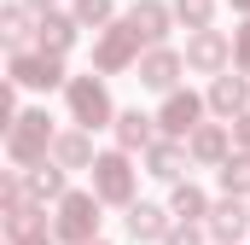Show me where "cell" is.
<instances>
[{
  "label": "cell",
  "instance_id": "obj_3",
  "mask_svg": "<svg viewBox=\"0 0 250 245\" xmlns=\"http://www.w3.org/2000/svg\"><path fill=\"white\" fill-rule=\"evenodd\" d=\"M192 111H198L192 99H175V105H169V128H187V122H192Z\"/></svg>",
  "mask_w": 250,
  "mask_h": 245
},
{
  "label": "cell",
  "instance_id": "obj_6",
  "mask_svg": "<svg viewBox=\"0 0 250 245\" xmlns=\"http://www.w3.org/2000/svg\"><path fill=\"white\" fill-rule=\"evenodd\" d=\"M134 234H157V210H134Z\"/></svg>",
  "mask_w": 250,
  "mask_h": 245
},
{
  "label": "cell",
  "instance_id": "obj_5",
  "mask_svg": "<svg viewBox=\"0 0 250 245\" xmlns=\"http://www.w3.org/2000/svg\"><path fill=\"white\" fill-rule=\"evenodd\" d=\"M64 228H70V234H82V228H87V204H82V198L70 204V216H64Z\"/></svg>",
  "mask_w": 250,
  "mask_h": 245
},
{
  "label": "cell",
  "instance_id": "obj_1",
  "mask_svg": "<svg viewBox=\"0 0 250 245\" xmlns=\"http://www.w3.org/2000/svg\"><path fill=\"white\" fill-rule=\"evenodd\" d=\"M76 111H82V117H99V111H105V94L82 82V88H76Z\"/></svg>",
  "mask_w": 250,
  "mask_h": 245
},
{
  "label": "cell",
  "instance_id": "obj_2",
  "mask_svg": "<svg viewBox=\"0 0 250 245\" xmlns=\"http://www.w3.org/2000/svg\"><path fill=\"white\" fill-rule=\"evenodd\" d=\"M99 170H105V193H123V187H128V175H123V164H117V158H111V164H99Z\"/></svg>",
  "mask_w": 250,
  "mask_h": 245
},
{
  "label": "cell",
  "instance_id": "obj_4",
  "mask_svg": "<svg viewBox=\"0 0 250 245\" xmlns=\"http://www.w3.org/2000/svg\"><path fill=\"white\" fill-rule=\"evenodd\" d=\"M169 76H175V64H169V59H151V64H146V82H157V88H163Z\"/></svg>",
  "mask_w": 250,
  "mask_h": 245
}]
</instances>
